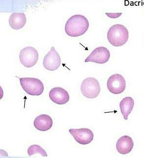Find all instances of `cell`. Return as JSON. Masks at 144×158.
Segmentation results:
<instances>
[{"mask_svg":"<svg viewBox=\"0 0 144 158\" xmlns=\"http://www.w3.org/2000/svg\"><path fill=\"white\" fill-rule=\"evenodd\" d=\"M39 54L37 49L32 47H27L21 50L19 54L20 62L24 66L31 68L37 62Z\"/></svg>","mask_w":144,"mask_h":158,"instance_id":"5","label":"cell"},{"mask_svg":"<svg viewBox=\"0 0 144 158\" xmlns=\"http://www.w3.org/2000/svg\"><path fill=\"white\" fill-rule=\"evenodd\" d=\"M19 80L22 89L29 95L40 96L43 92L44 86L39 79L27 77Z\"/></svg>","mask_w":144,"mask_h":158,"instance_id":"3","label":"cell"},{"mask_svg":"<svg viewBox=\"0 0 144 158\" xmlns=\"http://www.w3.org/2000/svg\"><path fill=\"white\" fill-rule=\"evenodd\" d=\"M134 106V101L131 97H126L120 102V108L124 120H127L129 114L133 111Z\"/></svg>","mask_w":144,"mask_h":158,"instance_id":"14","label":"cell"},{"mask_svg":"<svg viewBox=\"0 0 144 158\" xmlns=\"http://www.w3.org/2000/svg\"><path fill=\"white\" fill-rule=\"evenodd\" d=\"M107 86L111 93L119 95L124 92L126 88V82L123 76L115 74L111 76L107 81Z\"/></svg>","mask_w":144,"mask_h":158,"instance_id":"6","label":"cell"},{"mask_svg":"<svg viewBox=\"0 0 144 158\" xmlns=\"http://www.w3.org/2000/svg\"><path fill=\"white\" fill-rule=\"evenodd\" d=\"M27 152L28 156L30 157L36 154H39L42 157H48L46 151L42 147H40V145L37 144H33L31 145L28 149Z\"/></svg>","mask_w":144,"mask_h":158,"instance_id":"15","label":"cell"},{"mask_svg":"<svg viewBox=\"0 0 144 158\" xmlns=\"http://www.w3.org/2000/svg\"><path fill=\"white\" fill-rule=\"evenodd\" d=\"M81 92L88 99L97 98L101 92V86L98 81L93 77H88L82 81L81 87Z\"/></svg>","mask_w":144,"mask_h":158,"instance_id":"4","label":"cell"},{"mask_svg":"<svg viewBox=\"0 0 144 158\" xmlns=\"http://www.w3.org/2000/svg\"><path fill=\"white\" fill-rule=\"evenodd\" d=\"M49 95L50 100L58 105H65L69 101V94L62 87H54L50 90Z\"/></svg>","mask_w":144,"mask_h":158,"instance_id":"10","label":"cell"},{"mask_svg":"<svg viewBox=\"0 0 144 158\" xmlns=\"http://www.w3.org/2000/svg\"><path fill=\"white\" fill-rule=\"evenodd\" d=\"M61 62L60 56L54 47H52L44 58L43 64L45 69L49 71H54L59 68Z\"/></svg>","mask_w":144,"mask_h":158,"instance_id":"9","label":"cell"},{"mask_svg":"<svg viewBox=\"0 0 144 158\" xmlns=\"http://www.w3.org/2000/svg\"><path fill=\"white\" fill-rule=\"evenodd\" d=\"M133 139L128 135L120 138L116 143V149L119 153L122 155L129 153L133 150Z\"/></svg>","mask_w":144,"mask_h":158,"instance_id":"11","label":"cell"},{"mask_svg":"<svg viewBox=\"0 0 144 158\" xmlns=\"http://www.w3.org/2000/svg\"><path fill=\"white\" fill-rule=\"evenodd\" d=\"M129 38V30L126 27L120 24L113 25L108 31V41L114 47L124 45L128 42Z\"/></svg>","mask_w":144,"mask_h":158,"instance_id":"2","label":"cell"},{"mask_svg":"<svg viewBox=\"0 0 144 158\" xmlns=\"http://www.w3.org/2000/svg\"><path fill=\"white\" fill-rule=\"evenodd\" d=\"M110 53L109 50L103 47L97 48L87 57L85 62H93L98 64H103L109 60Z\"/></svg>","mask_w":144,"mask_h":158,"instance_id":"7","label":"cell"},{"mask_svg":"<svg viewBox=\"0 0 144 158\" xmlns=\"http://www.w3.org/2000/svg\"><path fill=\"white\" fill-rule=\"evenodd\" d=\"M27 17L24 13H13L9 19V24L15 30L22 29L26 25Z\"/></svg>","mask_w":144,"mask_h":158,"instance_id":"13","label":"cell"},{"mask_svg":"<svg viewBox=\"0 0 144 158\" xmlns=\"http://www.w3.org/2000/svg\"><path fill=\"white\" fill-rule=\"evenodd\" d=\"M69 132L73 136L75 141L81 145L89 144L94 139V134L90 129L88 128L70 129Z\"/></svg>","mask_w":144,"mask_h":158,"instance_id":"8","label":"cell"},{"mask_svg":"<svg viewBox=\"0 0 144 158\" xmlns=\"http://www.w3.org/2000/svg\"><path fill=\"white\" fill-rule=\"evenodd\" d=\"M106 14L110 18L116 19L121 16L122 15V13H106Z\"/></svg>","mask_w":144,"mask_h":158,"instance_id":"16","label":"cell"},{"mask_svg":"<svg viewBox=\"0 0 144 158\" xmlns=\"http://www.w3.org/2000/svg\"><path fill=\"white\" fill-rule=\"evenodd\" d=\"M34 127L40 131H46L52 128L53 119L47 114H41L34 119Z\"/></svg>","mask_w":144,"mask_h":158,"instance_id":"12","label":"cell"},{"mask_svg":"<svg viewBox=\"0 0 144 158\" xmlns=\"http://www.w3.org/2000/svg\"><path fill=\"white\" fill-rule=\"evenodd\" d=\"M89 27V21L83 15L76 14L67 20L65 26V31L68 36L76 37L85 34Z\"/></svg>","mask_w":144,"mask_h":158,"instance_id":"1","label":"cell"}]
</instances>
